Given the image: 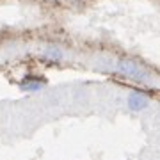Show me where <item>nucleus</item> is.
Here are the masks:
<instances>
[{
    "mask_svg": "<svg viewBox=\"0 0 160 160\" xmlns=\"http://www.w3.org/2000/svg\"><path fill=\"white\" fill-rule=\"evenodd\" d=\"M116 69H118L121 75L130 77V78L137 80V82H144V80L148 78V73H144L142 69H141V66H139L135 61H130V59H121V61H118Z\"/></svg>",
    "mask_w": 160,
    "mask_h": 160,
    "instance_id": "obj_1",
    "label": "nucleus"
},
{
    "mask_svg": "<svg viewBox=\"0 0 160 160\" xmlns=\"http://www.w3.org/2000/svg\"><path fill=\"white\" fill-rule=\"evenodd\" d=\"M149 107V98L142 92H130L126 96V109L130 112H142Z\"/></svg>",
    "mask_w": 160,
    "mask_h": 160,
    "instance_id": "obj_2",
    "label": "nucleus"
},
{
    "mask_svg": "<svg viewBox=\"0 0 160 160\" xmlns=\"http://www.w3.org/2000/svg\"><path fill=\"white\" fill-rule=\"evenodd\" d=\"M43 55H45L46 61H52V62H61V61L64 59V52L61 50L59 46L52 45V46H48V48L43 52Z\"/></svg>",
    "mask_w": 160,
    "mask_h": 160,
    "instance_id": "obj_3",
    "label": "nucleus"
},
{
    "mask_svg": "<svg viewBox=\"0 0 160 160\" xmlns=\"http://www.w3.org/2000/svg\"><path fill=\"white\" fill-rule=\"evenodd\" d=\"M41 87H43V82H36V80H27V82H23L22 84V89L23 91H39Z\"/></svg>",
    "mask_w": 160,
    "mask_h": 160,
    "instance_id": "obj_4",
    "label": "nucleus"
}]
</instances>
